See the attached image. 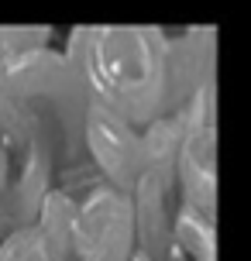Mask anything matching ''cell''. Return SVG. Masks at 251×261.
I'll return each instance as SVG.
<instances>
[{
	"label": "cell",
	"mask_w": 251,
	"mask_h": 261,
	"mask_svg": "<svg viewBox=\"0 0 251 261\" xmlns=\"http://www.w3.org/2000/svg\"><path fill=\"white\" fill-rule=\"evenodd\" d=\"M66 193L76 196L69 261H131L138 241L131 196H124L104 179Z\"/></svg>",
	"instance_id": "7a4b0ae2"
},
{
	"label": "cell",
	"mask_w": 251,
	"mask_h": 261,
	"mask_svg": "<svg viewBox=\"0 0 251 261\" xmlns=\"http://www.w3.org/2000/svg\"><path fill=\"white\" fill-rule=\"evenodd\" d=\"M83 141H86V158L100 172V179L110 182L114 189H120L124 196H131L138 179H141V169H145L141 127L128 124L120 114L107 110L104 103L86 100Z\"/></svg>",
	"instance_id": "3957f363"
},
{
	"label": "cell",
	"mask_w": 251,
	"mask_h": 261,
	"mask_svg": "<svg viewBox=\"0 0 251 261\" xmlns=\"http://www.w3.org/2000/svg\"><path fill=\"white\" fill-rule=\"evenodd\" d=\"M72 217L76 196L52 186L35 223L17 227L0 241V261H69L72 254Z\"/></svg>",
	"instance_id": "277c9868"
},
{
	"label": "cell",
	"mask_w": 251,
	"mask_h": 261,
	"mask_svg": "<svg viewBox=\"0 0 251 261\" xmlns=\"http://www.w3.org/2000/svg\"><path fill=\"white\" fill-rule=\"evenodd\" d=\"M175 179L183 203L203 210L207 217L217 213V124L179 127Z\"/></svg>",
	"instance_id": "5b68a950"
},
{
	"label": "cell",
	"mask_w": 251,
	"mask_h": 261,
	"mask_svg": "<svg viewBox=\"0 0 251 261\" xmlns=\"http://www.w3.org/2000/svg\"><path fill=\"white\" fill-rule=\"evenodd\" d=\"M11 230V158H7V144L0 138V241Z\"/></svg>",
	"instance_id": "52a82bcc"
},
{
	"label": "cell",
	"mask_w": 251,
	"mask_h": 261,
	"mask_svg": "<svg viewBox=\"0 0 251 261\" xmlns=\"http://www.w3.org/2000/svg\"><path fill=\"white\" fill-rule=\"evenodd\" d=\"M172 237L175 244L186 248L196 261H213L217 254V234H213V217L203 210L189 206V203H175V217H172Z\"/></svg>",
	"instance_id": "8992f818"
},
{
	"label": "cell",
	"mask_w": 251,
	"mask_h": 261,
	"mask_svg": "<svg viewBox=\"0 0 251 261\" xmlns=\"http://www.w3.org/2000/svg\"><path fill=\"white\" fill-rule=\"evenodd\" d=\"M66 59L80 76L86 100L104 103L134 127H148L179 110L169 83V31L162 28H72Z\"/></svg>",
	"instance_id": "6da1fadb"
}]
</instances>
